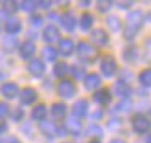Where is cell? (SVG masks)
<instances>
[{
    "instance_id": "6da1fadb",
    "label": "cell",
    "mask_w": 151,
    "mask_h": 143,
    "mask_svg": "<svg viewBox=\"0 0 151 143\" xmlns=\"http://www.w3.org/2000/svg\"><path fill=\"white\" fill-rule=\"evenodd\" d=\"M145 23V15L140 10H135V11H130L127 15V29H125V39H134L135 34L138 32V29L143 26Z\"/></svg>"
},
{
    "instance_id": "7a4b0ae2",
    "label": "cell",
    "mask_w": 151,
    "mask_h": 143,
    "mask_svg": "<svg viewBox=\"0 0 151 143\" xmlns=\"http://www.w3.org/2000/svg\"><path fill=\"white\" fill-rule=\"evenodd\" d=\"M77 55L84 61L93 63L96 60V56H98V53H96V48L93 45L87 44V42H79L77 44Z\"/></svg>"
},
{
    "instance_id": "3957f363",
    "label": "cell",
    "mask_w": 151,
    "mask_h": 143,
    "mask_svg": "<svg viewBox=\"0 0 151 143\" xmlns=\"http://www.w3.org/2000/svg\"><path fill=\"white\" fill-rule=\"evenodd\" d=\"M132 127L137 134H146L151 129V121L143 114H137V116L132 117Z\"/></svg>"
},
{
    "instance_id": "277c9868",
    "label": "cell",
    "mask_w": 151,
    "mask_h": 143,
    "mask_svg": "<svg viewBox=\"0 0 151 143\" xmlns=\"http://www.w3.org/2000/svg\"><path fill=\"white\" fill-rule=\"evenodd\" d=\"M100 68H101V73L105 74L106 77H111V76H114L116 71H117V63H116V60H114L113 56L106 55V56H103Z\"/></svg>"
},
{
    "instance_id": "5b68a950",
    "label": "cell",
    "mask_w": 151,
    "mask_h": 143,
    "mask_svg": "<svg viewBox=\"0 0 151 143\" xmlns=\"http://www.w3.org/2000/svg\"><path fill=\"white\" fill-rule=\"evenodd\" d=\"M58 95L63 96V98H73L76 95V85L73 80L63 79L58 84Z\"/></svg>"
},
{
    "instance_id": "8992f818",
    "label": "cell",
    "mask_w": 151,
    "mask_h": 143,
    "mask_svg": "<svg viewBox=\"0 0 151 143\" xmlns=\"http://www.w3.org/2000/svg\"><path fill=\"white\" fill-rule=\"evenodd\" d=\"M92 42L98 47H106L108 42H109V37L103 29H95L92 32Z\"/></svg>"
},
{
    "instance_id": "52a82bcc",
    "label": "cell",
    "mask_w": 151,
    "mask_h": 143,
    "mask_svg": "<svg viewBox=\"0 0 151 143\" xmlns=\"http://www.w3.org/2000/svg\"><path fill=\"white\" fill-rule=\"evenodd\" d=\"M27 69H29V73L32 74V76L40 77L42 74L45 73V64H44V61H42V60L34 58V60H31V63H29V66H27Z\"/></svg>"
},
{
    "instance_id": "ba28073f",
    "label": "cell",
    "mask_w": 151,
    "mask_h": 143,
    "mask_svg": "<svg viewBox=\"0 0 151 143\" xmlns=\"http://www.w3.org/2000/svg\"><path fill=\"white\" fill-rule=\"evenodd\" d=\"M19 100L23 105H32V103L37 100V92L31 87H26L21 90V95H19Z\"/></svg>"
},
{
    "instance_id": "9c48e42d",
    "label": "cell",
    "mask_w": 151,
    "mask_h": 143,
    "mask_svg": "<svg viewBox=\"0 0 151 143\" xmlns=\"http://www.w3.org/2000/svg\"><path fill=\"white\" fill-rule=\"evenodd\" d=\"M44 40L47 44H55V42L60 40V31L56 29L55 26H47L44 29Z\"/></svg>"
},
{
    "instance_id": "30bf717a",
    "label": "cell",
    "mask_w": 151,
    "mask_h": 143,
    "mask_svg": "<svg viewBox=\"0 0 151 143\" xmlns=\"http://www.w3.org/2000/svg\"><path fill=\"white\" fill-rule=\"evenodd\" d=\"M88 111V101L87 100H77V101L74 103V106H73V114H74V117H84L85 114H87Z\"/></svg>"
},
{
    "instance_id": "8fae6325",
    "label": "cell",
    "mask_w": 151,
    "mask_h": 143,
    "mask_svg": "<svg viewBox=\"0 0 151 143\" xmlns=\"http://www.w3.org/2000/svg\"><path fill=\"white\" fill-rule=\"evenodd\" d=\"M84 85L87 90H95V88H98L100 85H101V79H100L98 74L92 73V74H87L84 79Z\"/></svg>"
},
{
    "instance_id": "7c38bea8",
    "label": "cell",
    "mask_w": 151,
    "mask_h": 143,
    "mask_svg": "<svg viewBox=\"0 0 151 143\" xmlns=\"http://www.w3.org/2000/svg\"><path fill=\"white\" fill-rule=\"evenodd\" d=\"M0 92H2V95L5 96V98H8V100H12V98H15V96L18 95V85L16 84H13V82H6V84H3L2 87H0Z\"/></svg>"
},
{
    "instance_id": "4fadbf2b",
    "label": "cell",
    "mask_w": 151,
    "mask_h": 143,
    "mask_svg": "<svg viewBox=\"0 0 151 143\" xmlns=\"http://www.w3.org/2000/svg\"><path fill=\"white\" fill-rule=\"evenodd\" d=\"M34 53H35V45L32 44V42H24V44H21V47H19V55H21V58L23 60H29L34 56Z\"/></svg>"
},
{
    "instance_id": "5bb4252c",
    "label": "cell",
    "mask_w": 151,
    "mask_h": 143,
    "mask_svg": "<svg viewBox=\"0 0 151 143\" xmlns=\"http://www.w3.org/2000/svg\"><path fill=\"white\" fill-rule=\"evenodd\" d=\"M61 24H63V27L66 29L68 32H73L76 29V24H77V21H76V18L74 15L71 11H68V13H64L63 18H61Z\"/></svg>"
},
{
    "instance_id": "9a60e30c",
    "label": "cell",
    "mask_w": 151,
    "mask_h": 143,
    "mask_svg": "<svg viewBox=\"0 0 151 143\" xmlns=\"http://www.w3.org/2000/svg\"><path fill=\"white\" fill-rule=\"evenodd\" d=\"M93 98H95L96 103L106 106V105H109V101H111V92L108 90V88H101V90H98L93 95Z\"/></svg>"
},
{
    "instance_id": "2e32d148",
    "label": "cell",
    "mask_w": 151,
    "mask_h": 143,
    "mask_svg": "<svg viewBox=\"0 0 151 143\" xmlns=\"http://www.w3.org/2000/svg\"><path fill=\"white\" fill-rule=\"evenodd\" d=\"M5 29L10 35L18 34V32L21 31V21L18 19V18H8L6 23H5Z\"/></svg>"
},
{
    "instance_id": "e0dca14e",
    "label": "cell",
    "mask_w": 151,
    "mask_h": 143,
    "mask_svg": "<svg viewBox=\"0 0 151 143\" xmlns=\"http://www.w3.org/2000/svg\"><path fill=\"white\" fill-rule=\"evenodd\" d=\"M40 130H42L44 135H47V137H55V135L58 134V127H56L53 122H50V121H42L40 122Z\"/></svg>"
},
{
    "instance_id": "ac0fdd59",
    "label": "cell",
    "mask_w": 151,
    "mask_h": 143,
    "mask_svg": "<svg viewBox=\"0 0 151 143\" xmlns=\"http://www.w3.org/2000/svg\"><path fill=\"white\" fill-rule=\"evenodd\" d=\"M52 116L55 117V119H64L66 117V105L64 103H53L52 106Z\"/></svg>"
},
{
    "instance_id": "d6986e66",
    "label": "cell",
    "mask_w": 151,
    "mask_h": 143,
    "mask_svg": "<svg viewBox=\"0 0 151 143\" xmlns=\"http://www.w3.org/2000/svg\"><path fill=\"white\" fill-rule=\"evenodd\" d=\"M60 52L63 53L64 56H69L71 53L74 52V42L71 39H61L60 40Z\"/></svg>"
},
{
    "instance_id": "ffe728a7",
    "label": "cell",
    "mask_w": 151,
    "mask_h": 143,
    "mask_svg": "<svg viewBox=\"0 0 151 143\" xmlns=\"http://www.w3.org/2000/svg\"><path fill=\"white\" fill-rule=\"evenodd\" d=\"M114 90H116V93L121 96V98H124V100H127V96L132 93V88L129 87L127 84H124V82H117L116 85H114Z\"/></svg>"
},
{
    "instance_id": "44dd1931",
    "label": "cell",
    "mask_w": 151,
    "mask_h": 143,
    "mask_svg": "<svg viewBox=\"0 0 151 143\" xmlns=\"http://www.w3.org/2000/svg\"><path fill=\"white\" fill-rule=\"evenodd\" d=\"M81 121H77V117H69V119H66V130L71 132V134L77 135L79 132H81Z\"/></svg>"
},
{
    "instance_id": "7402d4cb",
    "label": "cell",
    "mask_w": 151,
    "mask_h": 143,
    "mask_svg": "<svg viewBox=\"0 0 151 143\" xmlns=\"http://www.w3.org/2000/svg\"><path fill=\"white\" fill-rule=\"evenodd\" d=\"M79 24H81L82 31L92 29V26H93V16L90 15V13H84V15L81 16V21H79Z\"/></svg>"
},
{
    "instance_id": "603a6c76",
    "label": "cell",
    "mask_w": 151,
    "mask_h": 143,
    "mask_svg": "<svg viewBox=\"0 0 151 143\" xmlns=\"http://www.w3.org/2000/svg\"><path fill=\"white\" fill-rule=\"evenodd\" d=\"M47 116V106L45 105H37L32 109V119L35 121H44Z\"/></svg>"
},
{
    "instance_id": "cb8c5ba5",
    "label": "cell",
    "mask_w": 151,
    "mask_h": 143,
    "mask_svg": "<svg viewBox=\"0 0 151 143\" xmlns=\"http://www.w3.org/2000/svg\"><path fill=\"white\" fill-rule=\"evenodd\" d=\"M69 69H71V68L68 66L66 63L61 61V63H56L55 64V68H53V74H55L56 77H64L68 73H69Z\"/></svg>"
},
{
    "instance_id": "d4e9b609",
    "label": "cell",
    "mask_w": 151,
    "mask_h": 143,
    "mask_svg": "<svg viewBox=\"0 0 151 143\" xmlns=\"http://www.w3.org/2000/svg\"><path fill=\"white\" fill-rule=\"evenodd\" d=\"M106 23H108V27H109V31H113V32H119L121 27H122L121 19H119L117 16H108Z\"/></svg>"
},
{
    "instance_id": "484cf974",
    "label": "cell",
    "mask_w": 151,
    "mask_h": 143,
    "mask_svg": "<svg viewBox=\"0 0 151 143\" xmlns=\"http://www.w3.org/2000/svg\"><path fill=\"white\" fill-rule=\"evenodd\" d=\"M16 44H18V40L13 37V35H8V37H3L2 39V47H3V50H6V52L15 50Z\"/></svg>"
},
{
    "instance_id": "4316f807",
    "label": "cell",
    "mask_w": 151,
    "mask_h": 143,
    "mask_svg": "<svg viewBox=\"0 0 151 143\" xmlns=\"http://www.w3.org/2000/svg\"><path fill=\"white\" fill-rule=\"evenodd\" d=\"M138 80L143 87H151V69H143L138 76Z\"/></svg>"
},
{
    "instance_id": "83f0119b",
    "label": "cell",
    "mask_w": 151,
    "mask_h": 143,
    "mask_svg": "<svg viewBox=\"0 0 151 143\" xmlns=\"http://www.w3.org/2000/svg\"><path fill=\"white\" fill-rule=\"evenodd\" d=\"M124 58H125V61H130V63L135 61V60H137V48H135V45H129V47L124 50Z\"/></svg>"
},
{
    "instance_id": "f1b7e54d",
    "label": "cell",
    "mask_w": 151,
    "mask_h": 143,
    "mask_svg": "<svg viewBox=\"0 0 151 143\" xmlns=\"http://www.w3.org/2000/svg\"><path fill=\"white\" fill-rule=\"evenodd\" d=\"M42 55L45 56V60H48V61H55L56 56H58V53H56V50L53 47H45L42 50Z\"/></svg>"
},
{
    "instance_id": "f546056e",
    "label": "cell",
    "mask_w": 151,
    "mask_h": 143,
    "mask_svg": "<svg viewBox=\"0 0 151 143\" xmlns=\"http://www.w3.org/2000/svg\"><path fill=\"white\" fill-rule=\"evenodd\" d=\"M87 134L92 135V137H101V135H103V129L100 126H96V124H92V126L87 129Z\"/></svg>"
},
{
    "instance_id": "4dcf8cb0",
    "label": "cell",
    "mask_w": 151,
    "mask_h": 143,
    "mask_svg": "<svg viewBox=\"0 0 151 143\" xmlns=\"http://www.w3.org/2000/svg\"><path fill=\"white\" fill-rule=\"evenodd\" d=\"M19 5H21V8H23L24 11H34V10L39 6V2H32V0H27V2H21Z\"/></svg>"
},
{
    "instance_id": "1f68e13d",
    "label": "cell",
    "mask_w": 151,
    "mask_h": 143,
    "mask_svg": "<svg viewBox=\"0 0 151 143\" xmlns=\"http://www.w3.org/2000/svg\"><path fill=\"white\" fill-rule=\"evenodd\" d=\"M130 106H132V103L129 101V100H124V101H121L119 105L116 106V109H117V111H124V113H127L129 109H130Z\"/></svg>"
},
{
    "instance_id": "d6a6232c",
    "label": "cell",
    "mask_w": 151,
    "mask_h": 143,
    "mask_svg": "<svg viewBox=\"0 0 151 143\" xmlns=\"http://www.w3.org/2000/svg\"><path fill=\"white\" fill-rule=\"evenodd\" d=\"M8 114H10V106L6 105V103L0 101V119H5Z\"/></svg>"
},
{
    "instance_id": "836d02e7",
    "label": "cell",
    "mask_w": 151,
    "mask_h": 143,
    "mask_svg": "<svg viewBox=\"0 0 151 143\" xmlns=\"http://www.w3.org/2000/svg\"><path fill=\"white\" fill-rule=\"evenodd\" d=\"M69 71L73 73V76L76 77V79H82V77H84V69L79 68V66H73Z\"/></svg>"
},
{
    "instance_id": "e575fe53",
    "label": "cell",
    "mask_w": 151,
    "mask_h": 143,
    "mask_svg": "<svg viewBox=\"0 0 151 143\" xmlns=\"http://www.w3.org/2000/svg\"><path fill=\"white\" fill-rule=\"evenodd\" d=\"M12 116H13V121H16V122H18V121H21V119H23V116H24V111H23L21 108H16L15 111H13V114H12Z\"/></svg>"
},
{
    "instance_id": "d590c367",
    "label": "cell",
    "mask_w": 151,
    "mask_h": 143,
    "mask_svg": "<svg viewBox=\"0 0 151 143\" xmlns=\"http://www.w3.org/2000/svg\"><path fill=\"white\" fill-rule=\"evenodd\" d=\"M96 5H98L100 11H108V10L111 8V5H113V3H111V2H98Z\"/></svg>"
},
{
    "instance_id": "8d00e7d4",
    "label": "cell",
    "mask_w": 151,
    "mask_h": 143,
    "mask_svg": "<svg viewBox=\"0 0 151 143\" xmlns=\"http://www.w3.org/2000/svg\"><path fill=\"white\" fill-rule=\"evenodd\" d=\"M16 5H18L16 2H6V3H5V11H12V13H13V11L18 8Z\"/></svg>"
},
{
    "instance_id": "74e56055",
    "label": "cell",
    "mask_w": 151,
    "mask_h": 143,
    "mask_svg": "<svg viewBox=\"0 0 151 143\" xmlns=\"http://www.w3.org/2000/svg\"><path fill=\"white\" fill-rule=\"evenodd\" d=\"M31 24L32 26H42V16H37V15H34L31 18Z\"/></svg>"
},
{
    "instance_id": "f35d334b",
    "label": "cell",
    "mask_w": 151,
    "mask_h": 143,
    "mask_svg": "<svg viewBox=\"0 0 151 143\" xmlns=\"http://www.w3.org/2000/svg\"><path fill=\"white\" fill-rule=\"evenodd\" d=\"M6 130V122L3 119H0V134H2V132H5Z\"/></svg>"
},
{
    "instance_id": "ab89813d",
    "label": "cell",
    "mask_w": 151,
    "mask_h": 143,
    "mask_svg": "<svg viewBox=\"0 0 151 143\" xmlns=\"http://www.w3.org/2000/svg\"><path fill=\"white\" fill-rule=\"evenodd\" d=\"M5 143H21L19 140H18V138H15V137H8L5 140Z\"/></svg>"
},
{
    "instance_id": "60d3db41",
    "label": "cell",
    "mask_w": 151,
    "mask_h": 143,
    "mask_svg": "<svg viewBox=\"0 0 151 143\" xmlns=\"http://www.w3.org/2000/svg\"><path fill=\"white\" fill-rule=\"evenodd\" d=\"M50 5H52V2H39V6H42V8H50Z\"/></svg>"
},
{
    "instance_id": "b9f144b4",
    "label": "cell",
    "mask_w": 151,
    "mask_h": 143,
    "mask_svg": "<svg viewBox=\"0 0 151 143\" xmlns=\"http://www.w3.org/2000/svg\"><path fill=\"white\" fill-rule=\"evenodd\" d=\"M132 5V2H124V3H119V6H121V8H127V6H130Z\"/></svg>"
},
{
    "instance_id": "7bdbcfd3",
    "label": "cell",
    "mask_w": 151,
    "mask_h": 143,
    "mask_svg": "<svg viewBox=\"0 0 151 143\" xmlns=\"http://www.w3.org/2000/svg\"><path fill=\"white\" fill-rule=\"evenodd\" d=\"M48 18H50V19H52V21L58 19V13H50V15H48Z\"/></svg>"
},
{
    "instance_id": "ee69618b",
    "label": "cell",
    "mask_w": 151,
    "mask_h": 143,
    "mask_svg": "<svg viewBox=\"0 0 151 143\" xmlns=\"http://www.w3.org/2000/svg\"><path fill=\"white\" fill-rule=\"evenodd\" d=\"M0 19H6V11H5V10L0 11Z\"/></svg>"
},
{
    "instance_id": "f6af8a7d",
    "label": "cell",
    "mask_w": 151,
    "mask_h": 143,
    "mask_svg": "<svg viewBox=\"0 0 151 143\" xmlns=\"http://www.w3.org/2000/svg\"><path fill=\"white\" fill-rule=\"evenodd\" d=\"M101 116V111H95L93 113V119H96V117H100Z\"/></svg>"
},
{
    "instance_id": "bcb514c9",
    "label": "cell",
    "mask_w": 151,
    "mask_h": 143,
    "mask_svg": "<svg viewBox=\"0 0 151 143\" xmlns=\"http://www.w3.org/2000/svg\"><path fill=\"white\" fill-rule=\"evenodd\" d=\"M109 143H125L124 140H119V138H114V140H111Z\"/></svg>"
},
{
    "instance_id": "7dc6e473",
    "label": "cell",
    "mask_w": 151,
    "mask_h": 143,
    "mask_svg": "<svg viewBox=\"0 0 151 143\" xmlns=\"http://www.w3.org/2000/svg\"><path fill=\"white\" fill-rule=\"evenodd\" d=\"M145 143H151V134L146 135V138H145Z\"/></svg>"
},
{
    "instance_id": "c3c4849f",
    "label": "cell",
    "mask_w": 151,
    "mask_h": 143,
    "mask_svg": "<svg viewBox=\"0 0 151 143\" xmlns=\"http://www.w3.org/2000/svg\"><path fill=\"white\" fill-rule=\"evenodd\" d=\"M90 5V2H81V6H88Z\"/></svg>"
},
{
    "instance_id": "681fc988",
    "label": "cell",
    "mask_w": 151,
    "mask_h": 143,
    "mask_svg": "<svg viewBox=\"0 0 151 143\" xmlns=\"http://www.w3.org/2000/svg\"><path fill=\"white\" fill-rule=\"evenodd\" d=\"M90 143H100V142H98V140H92Z\"/></svg>"
}]
</instances>
